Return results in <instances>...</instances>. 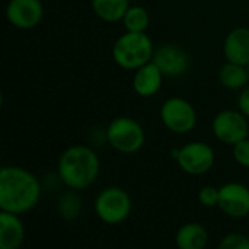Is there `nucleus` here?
Returning <instances> with one entry per match:
<instances>
[{
    "instance_id": "obj_19",
    "label": "nucleus",
    "mask_w": 249,
    "mask_h": 249,
    "mask_svg": "<svg viewBox=\"0 0 249 249\" xmlns=\"http://www.w3.org/2000/svg\"><path fill=\"white\" fill-rule=\"evenodd\" d=\"M123 25L125 31L130 32H146L150 25L149 12L142 6H130L123 18Z\"/></svg>"
},
{
    "instance_id": "obj_8",
    "label": "nucleus",
    "mask_w": 249,
    "mask_h": 249,
    "mask_svg": "<svg viewBox=\"0 0 249 249\" xmlns=\"http://www.w3.org/2000/svg\"><path fill=\"white\" fill-rule=\"evenodd\" d=\"M212 130L219 142L233 146L248 137V118L239 109H223L214 117Z\"/></svg>"
},
{
    "instance_id": "obj_12",
    "label": "nucleus",
    "mask_w": 249,
    "mask_h": 249,
    "mask_svg": "<svg viewBox=\"0 0 249 249\" xmlns=\"http://www.w3.org/2000/svg\"><path fill=\"white\" fill-rule=\"evenodd\" d=\"M223 54L226 61L249 64V28H233L223 41Z\"/></svg>"
},
{
    "instance_id": "obj_9",
    "label": "nucleus",
    "mask_w": 249,
    "mask_h": 249,
    "mask_svg": "<svg viewBox=\"0 0 249 249\" xmlns=\"http://www.w3.org/2000/svg\"><path fill=\"white\" fill-rule=\"evenodd\" d=\"M152 61L165 77H181L190 67L188 53L177 44H165L155 50Z\"/></svg>"
},
{
    "instance_id": "obj_23",
    "label": "nucleus",
    "mask_w": 249,
    "mask_h": 249,
    "mask_svg": "<svg viewBox=\"0 0 249 249\" xmlns=\"http://www.w3.org/2000/svg\"><path fill=\"white\" fill-rule=\"evenodd\" d=\"M238 109L249 120V86L241 89V93L238 96Z\"/></svg>"
},
{
    "instance_id": "obj_13",
    "label": "nucleus",
    "mask_w": 249,
    "mask_h": 249,
    "mask_svg": "<svg viewBox=\"0 0 249 249\" xmlns=\"http://www.w3.org/2000/svg\"><path fill=\"white\" fill-rule=\"evenodd\" d=\"M134 71L136 73L133 76V89L139 96L150 98L160 90L165 76L153 61H149L147 64L142 66Z\"/></svg>"
},
{
    "instance_id": "obj_18",
    "label": "nucleus",
    "mask_w": 249,
    "mask_h": 249,
    "mask_svg": "<svg viewBox=\"0 0 249 249\" xmlns=\"http://www.w3.org/2000/svg\"><path fill=\"white\" fill-rule=\"evenodd\" d=\"M83 210V200L77 190L69 188L57 201V213L64 220H76Z\"/></svg>"
},
{
    "instance_id": "obj_7",
    "label": "nucleus",
    "mask_w": 249,
    "mask_h": 249,
    "mask_svg": "<svg viewBox=\"0 0 249 249\" xmlns=\"http://www.w3.org/2000/svg\"><path fill=\"white\" fill-rule=\"evenodd\" d=\"M160 120L163 125L175 134H187L197 124L196 108L181 96L168 98L160 107Z\"/></svg>"
},
{
    "instance_id": "obj_11",
    "label": "nucleus",
    "mask_w": 249,
    "mask_h": 249,
    "mask_svg": "<svg viewBox=\"0 0 249 249\" xmlns=\"http://www.w3.org/2000/svg\"><path fill=\"white\" fill-rule=\"evenodd\" d=\"M44 16L41 0H10L6 6L7 22L18 29L35 28Z\"/></svg>"
},
{
    "instance_id": "obj_15",
    "label": "nucleus",
    "mask_w": 249,
    "mask_h": 249,
    "mask_svg": "<svg viewBox=\"0 0 249 249\" xmlns=\"http://www.w3.org/2000/svg\"><path fill=\"white\" fill-rule=\"evenodd\" d=\"M175 242L179 249H203L209 242V232L201 223L188 222L178 229Z\"/></svg>"
},
{
    "instance_id": "obj_14",
    "label": "nucleus",
    "mask_w": 249,
    "mask_h": 249,
    "mask_svg": "<svg viewBox=\"0 0 249 249\" xmlns=\"http://www.w3.org/2000/svg\"><path fill=\"white\" fill-rule=\"evenodd\" d=\"M20 214L0 212V248L18 249L25 241V226Z\"/></svg>"
},
{
    "instance_id": "obj_5",
    "label": "nucleus",
    "mask_w": 249,
    "mask_h": 249,
    "mask_svg": "<svg viewBox=\"0 0 249 249\" xmlns=\"http://www.w3.org/2000/svg\"><path fill=\"white\" fill-rule=\"evenodd\" d=\"M95 213L107 225H120L131 213V197L120 187H107L95 198Z\"/></svg>"
},
{
    "instance_id": "obj_4",
    "label": "nucleus",
    "mask_w": 249,
    "mask_h": 249,
    "mask_svg": "<svg viewBox=\"0 0 249 249\" xmlns=\"http://www.w3.org/2000/svg\"><path fill=\"white\" fill-rule=\"evenodd\" d=\"M105 139L114 150L124 155H131L143 147L146 134L140 123L134 118L117 117L108 124Z\"/></svg>"
},
{
    "instance_id": "obj_1",
    "label": "nucleus",
    "mask_w": 249,
    "mask_h": 249,
    "mask_svg": "<svg viewBox=\"0 0 249 249\" xmlns=\"http://www.w3.org/2000/svg\"><path fill=\"white\" fill-rule=\"evenodd\" d=\"M41 197L38 178L20 166H3L0 171V210L23 214L32 210Z\"/></svg>"
},
{
    "instance_id": "obj_6",
    "label": "nucleus",
    "mask_w": 249,
    "mask_h": 249,
    "mask_svg": "<svg viewBox=\"0 0 249 249\" xmlns=\"http://www.w3.org/2000/svg\"><path fill=\"white\" fill-rule=\"evenodd\" d=\"M172 158L188 175H203L209 172L216 162L214 150L206 142H190L181 149L174 150Z\"/></svg>"
},
{
    "instance_id": "obj_3",
    "label": "nucleus",
    "mask_w": 249,
    "mask_h": 249,
    "mask_svg": "<svg viewBox=\"0 0 249 249\" xmlns=\"http://www.w3.org/2000/svg\"><path fill=\"white\" fill-rule=\"evenodd\" d=\"M155 47L146 32L125 31L117 38L112 47L114 63L125 70H137L152 61Z\"/></svg>"
},
{
    "instance_id": "obj_17",
    "label": "nucleus",
    "mask_w": 249,
    "mask_h": 249,
    "mask_svg": "<svg viewBox=\"0 0 249 249\" xmlns=\"http://www.w3.org/2000/svg\"><path fill=\"white\" fill-rule=\"evenodd\" d=\"M95 15L105 22L123 20L130 7V0H90Z\"/></svg>"
},
{
    "instance_id": "obj_24",
    "label": "nucleus",
    "mask_w": 249,
    "mask_h": 249,
    "mask_svg": "<svg viewBox=\"0 0 249 249\" xmlns=\"http://www.w3.org/2000/svg\"><path fill=\"white\" fill-rule=\"evenodd\" d=\"M247 69H248V73H249V64H248V66H247Z\"/></svg>"
},
{
    "instance_id": "obj_22",
    "label": "nucleus",
    "mask_w": 249,
    "mask_h": 249,
    "mask_svg": "<svg viewBox=\"0 0 249 249\" xmlns=\"http://www.w3.org/2000/svg\"><path fill=\"white\" fill-rule=\"evenodd\" d=\"M233 147V159L235 162L242 166V168H249V139H244L238 142Z\"/></svg>"
},
{
    "instance_id": "obj_20",
    "label": "nucleus",
    "mask_w": 249,
    "mask_h": 249,
    "mask_svg": "<svg viewBox=\"0 0 249 249\" xmlns=\"http://www.w3.org/2000/svg\"><path fill=\"white\" fill-rule=\"evenodd\" d=\"M220 249H249V236L239 233V232H232L228 233L219 244Z\"/></svg>"
},
{
    "instance_id": "obj_2",
    "label": "nucleus",
    "mask_w": 249,
    "mask_h": 249,
    "mask_svg": "<svg viewBox=\"0 0 249 249\" xmlns=\"http://www.w3.org/2000/svg\"><path fill=\"white\" fill-rule=\"evenodd\" d=\"M101 162L96 152L83 144L67 147L58 158L57 175L60 181L71 190H86L98 178Z\"/></svg>"
},
{
    "instance_id": "obj_21",
    "label": "nucleus",
    "mask_w": 249,
    "mask_h": 249,
    "mask_svg": "<svg viewBox=\"0 0 249 249\" xmlns=\"http://www.w3.org/2000/svg\"><path fill=\"white\" fill-rule=\"evenodd\" d=\"M219 188L213 187V185H206L198 191V201L201 206L207 207V209H213L219 206Z\"/></svg>"
},
{
    "instance_id": "obj_16",
    "label": "nucleus",
    "mask_w": 249,
    "mask_h": 249,
    "mask_svg": "<svg viewBox=\"0 0 249 249\" xmlns=\"http://www.w3.org/2000/svg\"><path fill=\"white\" fill-rule=\"evenodd\" d=\"M219 82L222 86L231 90H241L249 82V73L247 66L238 63H225L219 70Z\"/></svg>"
},
{
    "instance_id": "obj_10",
    "label": "nucleus",
    "mask_w": 249,
    "mask_h": 249,
    "mask_svg": "<svg viewBox=\"0 0 249 249\" xmlns=\"http://www.w3.org/2000/svg\"><path fill=\"white\" fill-rule=\"evenodd\" d=\"M219 209L229 217L242 219L249 214V188L239 182H228L219 188Z\"/></svg>"
}]
</instances>
